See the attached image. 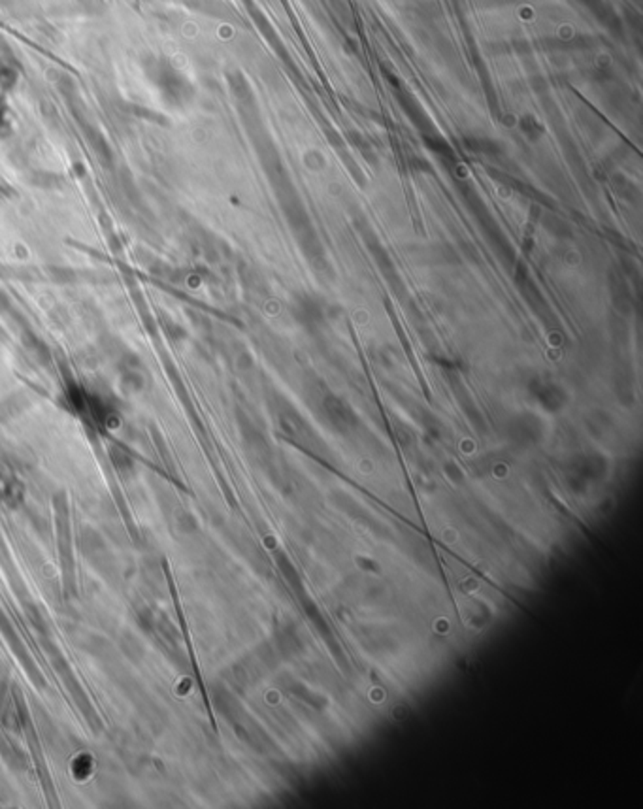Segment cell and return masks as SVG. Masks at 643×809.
I'll use <instances>...</instances> for the list:
<instances>
[{"label": "cell", "instance_id": "6da1fadb", "mask_svg": "<svg viewBox=\"0 0 643 809\" xmlns=\"http://www.w3.org/2000/svg\"><path fill=\"white\" fill-rule=\"evenodd\" d=\"M293 315L302 326H319L325 319V306L313 296H298L293 306Z\"/></svg>", "mask_w": 643, "mask_h": 809}]
</instances>
